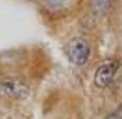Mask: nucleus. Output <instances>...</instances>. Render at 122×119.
I'll use <instances>...</instances> for the list:
<instances>
[{"instance_id": "nucleus-5", "label": "nucleus", "mask_w": 122, "mask_h": 119, "mask_svg": "<svg viewBox=\"0 0 122 119\" xmlns=\"http://www.w3.org/2000/svg\"><path fill=\"white\" fill-rule=\"evenodd\" d=\"M108 119H121V118H119V116H110Z\"/></svg>"}, {"instance_id": "nucleus-2", "label": "nucleus", "mask_w": 122, "mask_h": 119, "mask_svg": "<svg viewBox=\"0 0 122 119\" xmlns=\"http://www.w3.org/2000/svg\"><path fill=\"white\" fill-rule=\"evenodd\" d=\"M0 97L22 101L29 97V87L15 79H3L0 80Z\"/></svg>"}, {"instance_id": "nucleus-4", "label": "nucleus", "mask_w": 122, "mask_h": 119, "mask_svg": "<svg viewBox=\"0 0 122 119\" xmlns=\"http://www.w3.org/2000/svg\"><path fill=\"white\" fill-rule=\"evenodd\" d=\"M108 3H110V0H93V1H92L93 11H94V13H101V11L108 6Z\"/></svg>"}, {"instance_id": "nucleus-6", "label": "nucleus", "mask_w": 122, "mask_h": 119, "mask_svg": "<svg viewBox=\"0 0 122 119\" xmlns=\"http://www.w3.org/2000/svg\"><path fill=\"white\" fill-rule=\"evenodd\" d=\"M62 1H65V0H62Z\"/></svg>"}, {"instance_id": "nucleus-3", "label": "nucleus", "mask_w": 122, "mask_h": 119, "mask_svg": "<svg viewBox=\"0 0 122 119\" xmlns=\"http://www.w3.org/2000/svg\"><path fill=\"white\" fill-rule=\"evenodd\" d=\"M115 74H117V64L112 61H106L101 64L96 74H94V83L99 87H107L110 83L112 82Z\"/></svg>"}, {"instance_id": "nucleus-1", "label": "nucleus", "mask_w": 122, "mask_h": 119, "mask_svg": "<svg viewBox=\"0 0 122 119\" xmlns=\"http://www.w3.org/2000/svg\"><path fill=\"white\" fill-rule=\"evenodd\" d=\"M67 55L76 67H83L90 57V46L85 37H75L67 46Z\"/></svg>"}]
</instances>
